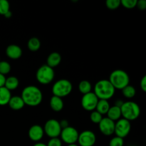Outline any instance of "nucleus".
Segmentation results:
<instances>
[{
  "mask_svg": "<svg viewBox=\"0 0 146 146\" xmlns=\"http://www.w3.org/2000/svg\"><path fill=\"white\" fill-rule=\"evenodd\" d=\"M108 81L115 89L122 90L130 84V76L128 73L122 69H115L111 73Z\"/></svg>",
  "mask_w": 146,
  "mask_h": 146,
  "instance_id": "7ed1b4c3",
  "label": "nucleus"
},
{
  "mask_svg": "<svg viewBox=\"0 0 146 146\" xmlns=\"http://www.w3.org/2000/svg\"><path fill=\"white\" fill-rule=\"evenodd\" d=\"M106 114L108 115L107 118H108L109 119L112 120L113 121L115 122V121H118L121 117V108H119L118 106H111Z\"/></svg>",
  "mask_w": 146,
  "mask_h": 146,
  "instance_id": "a211bd4d",
  "label": "nucleus"
},
{
  "mask_svg": "<svg viewBox=\"0 0 146 146\" xmlns=\"http://www.w3.org/2000/svg\"><path fill=\"white\" fill-rule=\"evenodd\" d=\"M12 96L11 91L3 86L0 88V106L8 105L10 98Z\"/></svg>",
  "mask_w": 146,
  "mask_h": 146,
  "instance_id": "6ab92c4d",
  "label": "nucleus"
},
{
  "mask_svg": "<svg viewBox=\"0 0 146 146\" xmlns=\"http://www.w3.org/2000/svg\"><path fill=\"white\" fill-rule=\"evenodd\" d=\"M27 46L31 51H37L41 47V41L36 37H32L29 38L27 42Z\"/></svg>",
  "mask_w": 146,
  "mask_h": 146,
  "instance_id": "4be33fe9",
  "label": "nucleus"
},
{
  "mask_svg": "<svg viewBox=\"0 0 146 146\" xmlns=\"http://www.w3.org/2000/svg\"><path fill=\"white\" fill-rule=\"evenodd\" d=\"M44 133L50 138H58L61 132V128L59 121L51 118L48 120L44 125Z\"/></svg>",
  "mask_w": 146,
  "mask_h": 146,
  "instance_id": "0eeeda50",
  "label": "nucleus"
},
{
  "mask_svg": "<svg viewBox=\"0 0 146 146\" xmlns=\"http://www.w3.org/2000/svg\"><path fill=\"white\" fill-rule=\"evenodd\" d=\"M46 146H62V141L59 138H50L47 143Z\"/></svg>",
  "mask_w": 146,
  "mask_h": 146,
  "instance_id": "7c9ffc66",
  "label": "nucleus"
},
{
  "mask_svg": "<svg viewBox=\"0 0 146 146\" xmlns=\"http://www.w3.org/2000/svg\"><path fill=\"white\" fill-rule=\"evenodd\" d=\"M61 62V55L58 52L54 51L48 56L46 58V65L54 68L59 65Z\"/></svg>",
  "mask_w": 146,
  "mask_h": 146,
  "instance_id": "dca6fc26",
  "label": "nucleus"
},
{
  "mask_svg": "<svg viewBox=\"0 0 146 146\" xmlns=\"http://www.w3.org/2000/svg\"><path fill=\"white\" fill-rule=\"evenodd\" d=\"M8 105L9 108L13 111H19V110L22 109L24 108L25 104H24L21 96H14L11 97L9 101Z\"/></svg>",
  "mask_w": 146,
  "mask_h": 146,
  "instance_id": "2eb2a0df",
  "label": "nucleus"
},
{
  "mask_svg": "<svg viewBox=\"0 0 146 146\" xmlns=\"http://www.w3.org/2000/svg\"><path fill=\"white\" fill-rule=\"evenodd\" d=\"M6 54L11 59H19L22 56V49L17 44H10L6 48Z\"/></svg>",
  "mask_w": 146,
  "mask_h": 146,
  "instance_id": "4468645a",
  "label": "nucleus"
},
{
  "mask_svg": "<svg viewBox=\"0 0 146 146\" xmlns=\"http://www.w3.org/2000/svg\"><path fill=\"white\" fill-rule=\"evenodd\" d=\"M106 5L109 9H116L121 6V0H107L106 1Z\"/></svg>",
  "mask_w": 146,
  "mask_h": 146,
  "instance_id": "cd10ccee",
  "label": "nucleus"
},
{
  "mask_svg": "<svg viewBox=\"0 0 146 146\" xmlns=\"http://www.w3.org/2000/svg\"><path fill=\"white\" fill-rule=\"evenodd\" d=\"M124 140L119 137H113L109 142V146H123Z\"/></svg>",
  "mask_w": 146,
  "mask_h": 146,
  "instance_id": "c756f323",
  "label": "nucleus"
},
{
  "mask_svg": "<svg viewBox=\"0 0 146 146\" xmlns=\"http://www.w3.org/2000/svg\"><path fill=\"white\" fill-rule=\"evenodd\" d=\"M78 135L79 133L78 132V131L75 128L69 125L61 130L60 136L62 142L65 143L67 145H71V144L76 143L78 141Z\"/></svg>",
  "mask_w": 146,
  "mask_h": 146,
  "instance_id": "6e6552de",
  "label": "nucleus"
},
{
  "mask_svg": "<svg viewBox=\"0 0 146 146\" xmlns=\"http://www.w3.org/2000/svg\"><path fill=\"white\" fill-rule=\"evenodd\" d=\"M123 104V101H121V100H118V101H115V105H114V106H118V107H119V108H121V107L122 106Z\"/></svg>",
  "mask_w": 146,
  "mask_h": 146,
  "instance_id": "c9c22d12",
  "label": "nucleus"
},
{
  "mask_svg": "<svg viewBox=\"0 0 146 146\" xmlns=\"http://www.w3.org/2000/svg\"><path fill=\"white\" fill-rule=\"evenodd\" d=\"M11 66L7 61H0V74L5 76L11 71Z\"/></svg>",
  "mask_w": 146,
  "mask_h": 146,
  "instance_id": "393cba45",
  "label": "nucleus"
},
{
  "mask_svg": "<svg viewBox=\"0 0 146 146\" xmlns=\"http://www.w3.org/2000/svg\"><path fill=\"white\" fill-rule=\"evenodd\" d=\"M60 125H61V129H64V128H66V127L69 126V123H68V121L66 119L61 120V121H59Z\"/></svg>",
  "mask_w": 146,
  "mask_h": 146,
  "instance_id": "72a5a7b5",
  "label": "nucleus"
},
{
  "mask_svg": "<svg viewBox=\"0 0 146 146\" xmlns=\"http://www.w3.org/2000/svg\"><path fill=\"white\" fill-rule=\"evenodd\" d=\"M55 77V71L46 64L42 65L38 68L36 73V78L41 84L46 85L52 82Z\"/></svg>",
  "mask_w": 146,
  "mask_h": 146,
  "instance_id": "423d86ee",
  "label": "nucleus"
},
{
  "mask_svg": "<svg viewBox=\"0 0 146 146\" xmlns=\"http://www.w3.org/2000/svg\"><path fill=\"white\" fill-rule=\"evenodd\" d=\"M137 0H121V5L128 9L135 8Z\"/></svg>",
  "mask_w": 146,
  "mask_h": 146,
  "instance_id": "c85d7f7f",
  "label": "nucleus"
},
{
  "mask_svg": "<svg viewBox=\"0 0 146 146\" xmlns=\"http://www.w3.org/2000/svg\"><path fill=\"white\" fill-rule=\"evenodd\" d=\"M72 90L73 85L71 82L69 80L65 78L56 81L51 88L53 96H56L61 98L69 95Z\"/></svg>",
  "mask_w": 146,
  "mask_h": 146,
  "instance_id": "39448f33",
  "label": "nucleus"
},
{
  "mask_svg": "<svg viewBox=\"0 0 146 146\" xmlns=\"http://www.w3.org/2000/svg\"><path fill=\"white\" fill-rule=\"evenodd\" d=\"M67 146H78V145H76V144H71V145H68Z\"/></svg>",
  "mask_w": 146,
  "mask_h": 146,
  "instance_id": "58836bf2",
  "label": "nucleus"
},
{
  "mask_svg": "<svg viewBox=\"0 0 146 146\" xmlns=\"http://www.w3.org/2000/svg\"><path fill=\"white\" fill-rule=\"evenodd\" d=\"M98 98L94 92H90L88 94L83 95L81 98V104L82 108L87 111H95L97 104L98 102Z\"/></svg>",
  "mask_w": 146,
  "mask_h": 146,
  "instance_id": "9d476101",
  "label": "nucleus"
},
{
  "mask_svg": "<svg viewBox=\"0 0 146 146\" xmlns=\"http://www.w3.org/2000/svg\"><path fill=\"white\" fill-rule=\"evenodd\" d=\"M122 94L126 98L128 99H131L133 98L136 94V90H135V87H133V86L128 85L127 86H125V88H123L122 89Z\"/></svg>",
  "mask_w": 146,
  "mask_h": 146,
  "instance_id": "b1692460",
  "label": "nucleus"
},
{
  "mask_svg": "<svg viewBox=\"0 0 146 146\" xmlns=\"http://www.w3.org/2000/svg\"><path fill=\"white\" fill-rule=\"evenodd\" d=\"M49 105L51 109L55 112H59L64 108V104L63 99L56 96H52L50 98Z\"/></svg>",
  "mask_w": 146,
  "mask_h": 146,
  "instance_id": "f3484780",
  "label": "nucleus"
},
{
  "mask_svg": "<svg viewBox=\"0 0 146 146\" xmlns=\"http://www.w3.org/2000/svg\"><path fill=\"white\" fill-rule=\"evenodd\" d=\"M78 90L83 95H85V94L91 92L92 85L87 80H82L78 84Z\"/></svg>",
  "mask_w": 146,
  "mask_h": 146,
  "instance_id": "5701e85b",
  "label": "nucleus"
},
{
  "mask_svg": "<svg viewBox=\"0 0 146 146\" xmlns=\"http://www.w3.org/2000/svg\"><path fill=\"white\" fill-rule=\"evenodd\" d=\"M5 81H6L5 76H4V75H2V74H0V88H1V87L4 86Z\"/></svg>",
  "mask_w": 146,
  "mask_h": 146,
  "instance_id": "f704fd0d",
  "label": "nucleus"
},
{
  "mask_svg": "<svg viewBox=\"0 0 146 146\" xmlns=\"http://www.w3.org/2000/svg\"><path fill=\"white\" fill-rule=\"evenodd\" d=\"M24 104L29 106L35 107L40 105L43 100V94L39 88L34 85L26 86L20 96Z\"/></svg>",
  "mask_w": 146,
  "mask_h": 146,
  "instance_id": "f257e3e1",
  "label": "nucleus"
},
{
  "mask_svg": "<svg viewBox=\"0 0 146 146\" xmlns=\"http://www.w3.org/2000/svg\"><path fill=\"white\" fill-rule=\"evenodd\" d=\"M77 142L80 146H94L96 142V135L89 130L84 131L78 135Z\"/></svg>",
  "mask_w": 146,
  "mask_h": 146,
  "instance_id": "9b49d317",
  "label": "nucleus"
},
{
  "mask_svg": "<svg viewBox=\"0 0 146 146\" xmlns=\"http://www.w3.org/2000/svg\"><path fill=\"white\" fill-rule=\"evenodd\" d=\"M44 135V128H43V127L40 125L36 124V125H32V126L29 128V138H30V140L34 141V142H39V141L43 138Z\"/></svg>",
  "mask_w": 146,
  "mask_h": 146,
  "instance_id": "ddd939ff",
  "label": "nucleus"
},
{
  "mask_svg": "<svg viewBox=\"0 0 146 146\" xmlns=\"http://www.w3.org/2000/svg\"><path fill=\"white\" fill-rule=\"evenodd\" d=\"M110 107H111V106L108 103V101H107V100H98L96 108V111H98L102 115H105L108 113Z\"/></svg>",
  "mask_w": 146,
  "mask_h": 146,
  "instance_id": "412c9836",
  "label": "nucleus"
},
{
  "mask_svg": "<svg viewBox=\"0 0 146 146\" xmlns=\"http://www.w3.org/2000/svg\"><path fill=\"white\" fill-rule=\"evenodd\" d=\"M10 11V4L7 0H0V14L4 15Z\"/></svg>",
  "mask_w": 146,
  "mask_h": 146,
  "instance_id": "bb28decb",
  "label": "nucleus"
},
{
  "mask_svg": "<svg viewBox=\"0 0 146 146\" xmlns=\"http://www.w3.org/2000/svg\"><path fill=\"white\" fill-rule=\"evenodd\" d=\"M131 130V122L124 118H120L115 122V130L114 133L117 137L123 139L130 133Z\"/></svg>",
  "mask_w": 146,
  "mask_h": 146,
  "instance_id": "1a4fd4ad",
  "label": "nucleus"
},
{
  "mask_svg": "<svg viewBox=\"0 0 146 146\" xmlns=\"http://www.w3.org/2000/svg\"><path fill=\"white\" fill-rule=\"evenodd\" d=\"M99 131L102 134L107 136L113 135L115 130V122L108 118H103L101 122L98 124Z\"/></svg>",
  "mask_w": 146,
  "mask_h": 146,
  "instance_id": "f8f14e48",
  "label": "nucleus"
},
{
  "mask_svg": "<svg viewBox=\"0 0 146 146\" xmlns=\"http://www.w3.org/2000/svg\"><path fill=\"white\" fill-rule=\"evenodd\" d=\"M33 146H46V144H44V143H43L38 142V143H36L34 144Z\"/></svg>",
  "mask_w": 146,
  "mask_h": 146,
  "instance_id": "4c0bfd02",
  "label": "nucleus"
},
{
  "mask_svg": "<svg viewBox=\"0 0 146 146\" xmlns=\"http://www.w3.org/2000/svg\"><path fill=\"white\" fill-rule=\"evenodd\" d=\"M4 17H6V18H7V19H9V18H11V17H12V12H11V11H9L7 13H6L5 14H4Z\"/></svg>",
  "mask_w": 146,
  "mask_h": 146,
  "instance_id": "e433bc0d",
  "label": "nucleus"
},
{
  "mask_svg": "<svg viewBox=\"0 0 146 146\" xmlns=\"http://www.w3.org/2000/svg\"><path fill=\"white\" fill-rule=\"evenodd\" d=\"M115 89L108 80L102 79L98 81L94 86V93L99 100H108L112 98Z\"/></svg>",
  "mask_w": 146,
  "mask_h": 146,
  "instance_id": "f03ea898",
  "label": "nucleus"
},
{
  "mask_svg": "<svg viewBox=\"0 0 146 146\" xmlns=\"http://www.w3.org/2000/svg\"><path fill=\"white\" fill-rule=\"evenodd\" d=\"M140 86H141V88L142 89V91L143 92L146 91V76H144L142 78V79L141 80V82H140Z\"/></svg>",
  "mask_w": 146,
  "mask_h": 146,
  "instance_id": "473e14b6",
  "label": "nucleus"
},
{
  "mask_svg": "<svg viewBox=\"0 0 146 146\" xmlns=\"http://www.w3.org/2000/svg\"><path fill=\"white\" fill-rule=\"evenodd\" d=\"M121 116L128 121L136 120L141 115V108L134 101H125L121 107Z\"/></svg>",
  "mask_w": 146,
  "mask_h": 146,
  "instance_id": "20e7f679",
  "label": "nucleus"
},
{
  "mask_svg": "<svg viewBox=\"0 0 146 146\" xmlns=\"http://www.w3.org/2000/svg\"><path fill=\"white\" fill-rule=\"evenodd\" d=\"M136 7L140 10H145L146 9V1L145 0H140L137 1Z\"/></svg>",
  "mask_w": 146,
  "mask_h": 146,
  "instance_id": "2f4dec72",
  "label": "nucleus"
},
{
  "mask_svg": "<svg viewBox=\"0 0 146 146\" xmlns=\"http://www.w3.org/2000/svg\"><path fill=\"white\" fill-rule=\"evenodd\" d=\"M19 85V81L18 78L15 76H11L6 78L5 84H4V87L9 90V91H13L18 88Z\"/></svg>",
  "mask_w": 146,
  "mask_h": 146,
  "instance_id": "aec40b11",
  "label": "nucleus"
},
{
  "mask_svg": "<svg viewBox=\"0 0 146 146\" xmlns=\"http://www.w3.org/2000/svg\"><path fill=\"white\" fill-rule=\"evenodd\" d=\"M103 118H104L103 115L101 113H99L98 111H96V110L91 111V114H90V119H91V122H93L94 123L98 124L101 122Z\"/></svg>",
  "mask_w": 146,
  "mask_h": 146,
  "instance_id": "a878e982",
  "label": "nucleus"
}]
</instances>
